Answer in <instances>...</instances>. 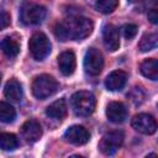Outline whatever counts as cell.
<instances>
[{
    "label": "cell",
    "mask_w": 158,
    "mask_h": 158,
    "mask_svg": "<svg viewBox=\"0 0 158 158\" xmlns=\"http://www.w3.org/2000/svg\"><path fill=\"white\" fill-rule=\"evenodd\" d=\"M21 135H22V137L25 138L26 142H30V143L37 142L42 136L41 125L35 120H28L22 125Z\"/></svg>",
    "instance_id": "cell-11"
},
{
    "label": "cell",
    "mask_w": 158,
    "mask_h": 158,
    "mask_svg": "<svg viewBox=\"0 0 158 158\" xmlns=\"http://www.w3.org/2000/svg\"><path fill=\"white\" fill-rule=\"evenodd\" d=\"M148 20L152 23H157L158 22V15H157V7H152L148 10Z\"/></svg>",
    "instance_id": "cell-26"
},
{
    "label": "cell",
    "mask_w": 158,
    "mask_h": 158,
    "mask_svg": "<svg viewBox=\"0 0 158 158\" xmlns=\"http://www.w3.org/2000/svg\"><path fill=\"white\" fill-rule=\"evenodd\" d=\"M15 117H16L15 109L9 102L0 101V121L9 123V122H12L15 120Z\"/></svg>",
    "instance_id": "cell-20"
},
{
    "label": "cell",
    "mask_w": 158,
    "mask_h": 158,
    "mask_svg": "<svg viewBox=\"0 0 158 158\" xmlns=\"http://www.w3.org/2000/svg\"><path fill=\"white\" fill-rule=\"evenodd\" d=\"M0 83H1V74H0Z\"/></svg>",
    "instance_id": "cell-27"
},
{
    "label": "cell",
    "mask_w": 158,
    "mask_h": 158,
    "mask_svg": "<svg viewBox=\"0 0 158 158\" xmlns=\"http://www.w3.org/2000/svg\"><path fill=\"white\" fill-rule=\"evenodd\" d=\"M132 127L143 135H153L157 131V122L152 115L138 114L132 118Z\"/></svg>",
    "instance_id": "cell-8"
},
{
    "label": "cell",
    "mask_w": 158,
    "mask_h": 158,
    "mask_svg": "<svg viewBox=\"0 0 158 158\" xmlns=\"http://www.w3.org/2000/svg\"><path fill=\"white\" fill-rule=\"evenodd\" d=\"M0 49L4 52L5 56H7L10 58H14L20 52V44L16 40L7 36V37H4L0 41Z\"/></svg>",
    "instance_id": "cell-18"
},
{
    "label": "cell",
    "mask_w": 158,
    "mask_h": 158,
    "mask_svg": "<svg viewBox=\"0 0 158 158\" xmlns=\"http://www.w3.org/2000/svg\"><path fill=\"white\" fill-rule=\"evenodd\" d=\"M94 25L90 19L83 16H72L54 26V36L62 41H81L93 32Z\"/></svg>",
    "instance_id": "cell-1"
},
{
    "label": "cell",
    "mask_w": 158,
    "mask_h": 158,
    "mask_svg": "<svg viewBox=\"0 0 158 158\" xmlns=\"http://www.w3.org/2000/svg\"><path fill=\"white\" fill-rule=\"evenodd\" d=\"M102 42L104 46L106 47L107 51L110 52H115L120 47V36H118V31L117 28L107 23L102 28Z\"/></svg>",
    "instance_id": "cell-10"
},
{
    "label": "cell",
    "mask_w": 158,
    "mask_h": 158,
    "mask_svg": "<svg viewBox=\"0 0 158 158\" xmlns=\"http://www.w3.org/2000/svg\"><path fill=\"white\" fill-rule=\"evenodd\" d=\"M118 6V0H96L95 9L101 14H111Z\"/></svg>",
    "instance_id": "cell-22"
},
{
    "label": "cell",
    "mask_w": 158,
    "mask_h": 158,
    "mask_svg": "<svg viewBox=\"0 0 158 158\" xmlns=\"http://www.w3.org/2000/svg\"><path fill=\"white\" fill-rule=\"evenodd\" d=\"M137 26L133 25V23H126L121 27V31H122V35L126 40H132L136 35H137Z\"/></svg>",
    "instance_id": "cell-24"
},
{
    "label": "cell",
    "mask_w": 158,
    "mask_h": 158,
    "mask_svg": "<svg viewBox=\"0 0 158 158\" xmlns=\"http://www.w3.org/2000/svg\"><path fill=\"white\" fill-rule=\"evenodd\" d=\"M28 48L36 60H43L51 53V42L44 33L36 32L30 38Z\"/></svg>",
    "instance_id": "cell-5"
},
{
    "label": "cell",
    "mask_w": 158,
    "mask_h": 158,
    "mask_svg": "<svg viewBox=\"0 0 158 158\" xmlns=\"http://www.w3.org/2000/svg\"><path fill=\"white\" fill-rule=\"evenodd\" d=\"M64 138L69 143L80 146V144H85L89 141L90 135L85 127H83L80 125H73V126L68 127L67 131L64 132Z\"/></svg>",
    "instance_id": "cell-9"
},
{
    "label": "cell",
    "mask_w": 158,
    "mask_h": 158,
    "mask_svg": "<svg viewBox=\"0 0 158 158\" xmlns=\"http://www.w3.org/2000/svg\"><path fill=\"white\" fill-rule=\"evenodd\" d=\"M67 102L64 99H58L46 109V115L54 120H63L67 115Z\"/></svg>",
    "instance_id": "cell-15"
},
{
    "label": "cell",
    "mask_w": 158,
    "mask_h": 158,
    "mask_svg": "<svg viewBox=\"0 0 158 158\" xmlns=\"http://www.w3.org/2000/svg\"><path fill=\"white\" fill-rule=\"evenodd\" d=\"M130 98V100L135 104V105H141L143 101H144V98H146V94L144 91L142 90V88H138V86H135L130 94L127 95Z\"/></svg>",
    "instance_id": "cell-23"
},
{
    "label": "cell",
    "mask_w": 158,
    "mask_h": 158,
    "mask_svg": "<svg viewBox=\"0 0 158 158\" xmlns=\"http://www.w3.org/2000/svg\"><path fill=\"white\" fill-rule=\"evenodd\" d=\"M4 94L7 99L19 101L22 98V86L16 79H10L4 88Z\"/></svg>",
    "instance_id": "cell-16"
},
{
    "label": "cell",
    "mask_w": 158,
    "mask_h": 158,
    "mask_svg": "<svg viewBox=\"0 0 158 158\" xmlns=\"http://www.w3.org/2000/svg\"><path fill=\"white\" fill-rule=\"evenodd\" d=\"M46 14H47L46 7L31 1H23L20 7V20L25 25L41 23L44 20Z\"/></svg>",
    "instance_id": "cell-4"
},
{
    "label": "cell",
    "mask_w": 158,
    "mask_h": 158,
    "mask_svg": "<svg viewBox=\"0 0 158 158\" xmlns=\"http://www.w3.org/2000/svg\"><path fill=\"white\" fill-rule=\"evenodd\" d=\"M123 138H125V136H123L122 131H118V130L111 131V132L102 136V138L99 143V148L104 154L112 156L122 146Z\"/></svg>",
    "instance_id": "cell-6"
},
{
    "label": "cell",
    "mask_w": 158,
    "mask_h": 158,
    "mask_svg": "<svg viewBox=\"0 0 158 158\" xmlns=\"http://www.w3.org/2000/svg\"><path fill=\"white\" fill-rule=\"evenodd\" d=\"M141 73L143 77L151 79V80H157L158 79V62L156 58H149L142 62L141 64Z\"/></svg>",
    "instance_id": "cell-17"
},
{
    "label": "cell",
    "mask_w": 158,
    "mask_h": 158,
    "mask_svg": "<svg viewBox=\"0 0 158 158\" xmlns=\"http://www.w3.org/2000/svg\"><path fill=\"white\" fill-rule=\"evenodd\" d=\"M157 42H158L157 33H147L141 38L138 43V48L141 52H149L157 47Z\"/></svg>",
    "instance_id": "cell-19"
},
{
    "label": "cell",
    "mask_w": 158,
    "mask_h": 158,
    "mask_svg": "<svg viewBox=\"0 0 158 158\" xmlns=\"http://www.w3.org/2000/svg\"><path fill=\"white\" fill-rule=\"evenodd\" d=\"M104 67V57L96 48H89L84 57V69L90 75H98Z\"/></svg>",
    "instance_id": "cell-7"
},
{
    "label": "cell",
    "mask_w": 158,
    "mask_h": 158,
    "mask_svg": "<svg viewBox=\"0 0 158 158\" xmlns=\"http://www.w3.org/2000/svg\"><path fill=\"white\" fill-rule=\"evenodd\" d=\"M96 99L90 91L80 90L72 95L70 106L77 116H89L95 110Z\"/></svg>",
    "instance_id": "cell-2"
},
{
    "label": "cell",
    "mask_w": 158,
    "mask_h": 158,
    "mask_svg": "<svg viewBox=\"0 0 158 158\" xmlns=\"http://www.w3.org/2000/svg\"><path fill=\"white\" fill-rule=\"evenodd\" d=\"M11 22V19H10V14L5 10H0V30L2 28H6Z\"/></svg>",
    "instance_id": "cell-25"
},
{
    "label": "cell",
    "mask_w": 158,
    "mask_h": 158,
    "mask_svg": "<svg viewBox=\"0 0 158 158\" xmlns=\"http://www.w3.org/2000/svg\"><path fill=\"white\" fill-rule=\"evenodd\" d=\"M58 81L53 77L48 74H41L32 81V94L35 98L43 100L52 96L58 90Z\"/></svg>",
    "instance_id": "cell-3"
},
{
    "label": "cell",
    "mask_w": 158,
    "mask_h": 158,
    "mask_svg": "<svg viewBox=\"0 0 158 158\" xmlns=\"http://www.w3.org/2000/svg\"><path fill=\"white\" fill-rule=\"evenodd\" d=\"M130 1H136V0H130Z\"/></svg>",
    "instance_id": "cell-28"
},
{
    "label": "cell",
    "mask_w": 158,
    "mask_h": 158,
    "mask_svg": "<svg viewBox=\"0 0 158 158\" xmlns=\"http://www.w3.org/2000/svg\"><path fill=\"white\" fill-rule=\"evenodd\" d=\"M17 147V138L12 133H0V149L14 151Z\"/></svg>",
    "instance_id": "cell-21"
},
{
    "label": "cell",
    "mask_w": 158,
    "mask_h": 158,
    "mask_svg": "<svg viewBox=\"0 0 158 158\" xmlns=\"http://www.w3.org/2000/svg\"><path fill=\"white\" fill-rule=\"evenodd\" d=\"M106 116L114 123H121L127 117V109L120 101H112L106 107Z\"/></svg>",
    "instance_id": "cell-12"
},
{
    "label": "cell",
    "mask_w": 158,
    "mask_h": 158,
    "mask_svg": "<svg viewBox=\"0 0 158 158\" xmlns=\"http://www.w3.org/2000/svg\"><path fill=\"white\" fill-rule=\"evenodd\" d=\"M126 80H127V74L123 70H115L106 77L105 86L111 91H117L125 86Z\"/></svg>",
    "instance_id": "cell-14"
},
{
    "label": "cell",
    "mask_w": 158,
    "mask_h": 158,
    "mask_svg": "<svg viewBox=\"0 0 158 158\" xmlns=\"http://www.w3.org/2000/svg\"><path fill=\"white\" fill-rule=\"evenodd\" d=\"M75 65H77L75 54L72 51L62 52L58 56V67H59V70L63 75L68 77V75L73 74L75 70Z\"/></svg>",
    "instance_id": "cell-13"
}]
</instances>
